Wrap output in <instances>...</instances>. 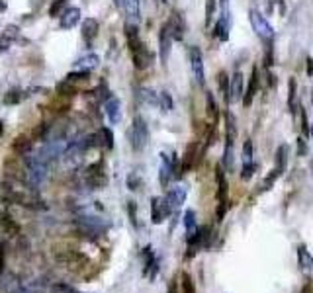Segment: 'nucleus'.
Returning <instances> with one entry per match:
<instances>
[{"instance_id": "1", "label": "nucleus", "mask_w": 313, "mask_h": 293, "mask_svg": "<svg viewBox=\"0 0 313 293\" xmlns=\"http://www.w3.org/2000/svg\"><path fill=\"white\" fill-rule=\"evenodd\" d=\"M2 198L8 203H18V205H24V207H41L39 205L41 200L37 198L36 194L30 188L14 182V180H8V182L2 184Z\"/></svg>"}, {"instance_id": "2", "label": "nucleus", "mask_w": 313, "mask_h": 293, "mask_svg": "<svg viewBox=\"0 0 313 293\" xmlns=\"http://www.w3.org/2000/svg\"><path fill=\"white\" fill-rule=\"evenodd\" d=\"M55 256L59 262H63L67 268H71L73 272H82L86 266H90V260L84 256L82 252L73 250V248H63V250H55Z\"/></svg>"}, {"instance_id": "3", "label": "nucleus", "mask_w": 313, "mask_h": 293, "mask_svg": "<svg viewBox=\"0 0 313 293\" xmlns=\"http://www.w3.org/2000/svg\"><path fill=\"white\" fill-rule=\"evenodd\" d=\"M249 22H251V26H253V30H255V34H257L264 43H272V37H274V30H272V26L266 22V18L255 10V8H251L249 10Z\"/></svg>"}, {"instance_id": "4", "label": "nucleus", "mask_w": 313, "mask_h": 293, "mask_svg": "<svg viewBox=\"0 0 313 293\" xmlns=\"http://www.w3.org/2000/svg\"><path fill=\"white\" fill-rule=\"evenodd\" d=\"M129 137H131V146H133V151H143L145 145H147L149 141V129H147V123H145V119L141 117V115H135V119H133V125H131V131H129Z\"/></svg>"}, {"instance_id": "5", "label": "nucleus", "mask_w": 313, "mask_h": 293, "mask_svg": "<svg viewBox=\"0 0 313 293\" xmlns=\"http://www.w3.org/2000/svg\"><path fill=\"white\" fill-rule=\"evenodd\" d=\"M76 225L88 237H98V235L106 233V229H108V225L102 219H98V217H80V219L76 221Z\"/></svg>"}, {"instance_id": "6", "label": "nucleus", "mask_w": 313, "mask_h": 293, "mask_svg": "<svg viewBox=\"0 0 313 293\" xmlns=\"http://www.w3.org/2000/svg\"><path fill=\"white\" fill-rule=\"evenodd\" d=\"M172 41H174V37H172L170 26H168V22H166V24L161 26V30H159V57H161V63H163V65H165L166 61H168V57H170Z\"/></svg>"}, {"instance_id": "7", "label": "nucleus", "mask_w": 313, "mask_h": 293, "mask_svg": "<svg viewBox=\"0 0 313 293\" xmlns=\"http://www.w3.org/2000/svg\"><path fill=\"white\" fill-rule=\"evenodd\" d=\"M86 184L92 190H102L108 184V176L104 172V165L102 163H96V165L88 166V170H86Z\"/></svg>"}, {"instance_id": "8", "label": "nucleus", "mask_w": 313, "mask_h": 293, "mask_svg": "<svg viewBox=\"0 0 313 293\" xmlns=\"http://www.w3.org/2000/svg\"><path fill=\"white\" fill-rule=\"evenodd\" d=\"M28 178L30 182L37 186V184L43 182L45 178V161L41 157H28Z\"/></svg>"}, {"instance_id": "9", "label": "nucleus", "mask_w": 313, "mask_h": 293, "mask_svg": "<svg viewBox=\"0 0 313 293\" xmlns=\"http://www.w3.org/2000/svg\"><path fill=\"white\" fill-rule=\"evenodd\" d=\"M190 67H192V74H194V78H196V82H198V86H202L205 84V74H203V57H202V51L194 45L192 49H190Z\"/></svg>"}, {"instance_id": "10", "label": "nucleus", "mask_w": 313, "mask_h": 293, "mask_svg": "<svg viewBox=\"0 0 313 293\" xmlns=\"http://www.w3.org/2000/svg\"><path fill=\"white\" fill-rule=\"evenodd\" d=\"M170 213H172V209L168 207V203H166L165 198H163V200H161V198H153V200H151V221H153L155 225H161Z\"/></svg>"}, {"instance_id": "11", "label": "nucleus", "mask_w": 313, "mask_h": 293, "mask_svg": "<svg viewBox=\"0 0 313 293\" xmlns=\"http://www.w3.org/2000/svg\"><path fill=\"white\" fill-rule=\"evenodd\" d=\"M297 266H299L301 275L307 281H313V256L309 254V250L305 246H299L297 248Z\"/></svg>"}, {"instance_id": "12", "label": "nucleus", "mask_w": 313, "mask_h": 293, "mask_svg": "<svg viewBox=\"0 0 313 293\" xmlns=\"http://www.w3.org/2000/svg\"><path fill=\"white\" fill-rule=\"evenodd\" d=\"M229 28H231V16H229V4L221 6V18L216 24L214 36L218 37L220 41H227L229 39Z\"/></svg>"}, {"instance_id": "13", "label": "nucleus", "mask_w": 313, "mask_h": 293, "mask_svg": "<svg viewBox=\"0 0 313 293\" xmlns=\"http://www.w3.org/2000/svg\"><path fill=\"white\" fill-rule=\"evenodd\" d=\"M143 262H145V266H143V275H147L149 279H155V275L159 272V260L155 256V252H153V246H145L143 248Z\"/></svg>"}, {"instance_id": "14", "label": "nucleus", "mask_w": 313, "mask_h": 293, "mask_svg": "<svg viewBox=\"0 0 313 293\" xmlns=\"http://www.w3.org/2000/svg\"><path fill=\"white\" fill-rule=\"evenodd\" d=\"M166 203H168V207L172 209V213L174 211H178L186 202V190L182 186H174V188H170L168 190V194L165 196Z\"/></svg>"}, {"instance_id": "15", "label": "nucleus", "mask_w": 313, "mask_h": 293, "mask_svg": "<svg viewBox=\"0 0 313 293\" xmlns=\"http://www.w3.org/2000/svg\"><path fill=\"white\" fill-rule=\"evenodd\" d=\"M174 178V170H172V159L166 155V153H161V168H159V182L163 188L168 186V182Z\"/></svg>"}, {"instance_id": "16", "label": "nucleus", "mask_w": 313, "mask_h": 293, "mask_svg": "<svg viewBox=\"0 0 313 293\" xmlns=\"http://www.w3.org/2000/svg\"><path fill=\"white\" fill-rule=\"evenodd\" d=\"M245 96V78L241 71L231 76V86H229V104L231 102H239L241 98Z\"/></svg>"}, {"instance_id": "17", "label": "nucleus", "mask_w": 313, "mask_h": 293, "mask_svg": "<svg viewBox=\"0 0 313 293\" xmlns=\"http://www.w3.org/2000/svg\"><path fill=\"white\" fill-rule=\"evenodd\" d=\"M104 110H106V117H108V121H110L112 125L120 123V119H122V104H120L118 98L110 96L106 100V104H104Z\"/></svg>"}, {"instance_id": "18", "label": "nucleus", "mask_w": 313, "mask_h": 293, "mask_svg": "<svg viewBox=\"0 0 313 293\" xmlns=\"http://www.w3.org/2000/svg\"><path fill=\"white\" fill-rule=\"evenodd\" d=\"M168 26H170V32H172V37L176 41H182L186 34V22L182 18L180 12H172V16L168 20Z\"/></svg>"}, {"instance_id": "19", "label": "nucleus", "mask_w": 313, "mask_h": 293, "mask_svg": "<svg viewBox=\"0 0 313 293\" xmlns=\"http://www.w3.org/2000/svg\"><path fill=\"white\" fill-rule=\"evenodd\" d=\"M258 69L257 67H253V71H251V80H249V86H247V90H245V96H243V106L245 108H249L251 104H253V98L257 96L258 92Z\"/></svg>"}, {"instance_id": "20", "label": "nucleus", "mask_w": 313, "mask_h": 293, "mask_svg": "<svg viewBox=\"0 0 313 293\" xmlns=\"http://www.w3.org/2000/svg\"><path fill=\"white\" fill-rule=\"evenodd\" d=\"M131 59H133V65H135L137 71L147 69L149 63H151V55H149V51H147L145 45H139V47L131 49Z\"/></svg>"}, {"instance_id": "21", "label": "nucleus", "mask_w": 313, "mask_h": 293, "mask_svg": "<svg viewBox=\"0 0 313 293\" xmlns=\"http://www.w3.org/2000/svg\"><path fill=\"white\" fill-rule=\"evenodd\" d=\"M20 36V28L18 26H14V24H10V26H6L4 28V32H2V36H0V53L2 51H6Z\"/></svg>"}, {"instance_id": "22", "label": "nucleus", "mask_w": 313, "mask_h": 293, "mask_svg": "<svg viewBox=\"0 0 313 293\" xmlns=\"http://www.w3.org/2000/svg\"><path fill=\"white\" fill-rule=\"evenodd\" d=\"M80 34H82V39H84L86 45H92V41L98 36V22L94 18H86L82 22V32Z\"/></svg>"}, {"instance_id": "23", "label": "nucleus", "mask_w": 313, "mask_h": 293, "mask_svg": "<svg viewBox=\"0 0 313 293\" xmlns=\"http://www.w3.org/2000/svg\"><path fill=\"white\" fill-rule=\"evenodd\" d=\"M198 159H200V155H198V145H196V143H190V145L186 146V153H184V157H182V174L188 172L192 166L196 165Z\"/></svg>"}, {"instance_id": "24", "label": "nucleus", "mask_w": 313, "mask_h": 293, "mask_svg": "<svg viewBox=\"0 0 313 293\" xmlns=\"http://www.w3.org/2000/svg\"><path fill=\"white\" fill-rule=\"evenodd\" d=\"M80 20V10L78 8H67L63 14H61V28L63 30H71L78 24Z\"/></svg>"}, {"instance_id": "25", "label": "nucleus", "mask_w": 313, "mask_h": 293, "mask_svg": "<svg viewBox=\"0 0 313 293\" xmlns=\"http://www.w3.org/2000/svg\"><path fill=\"white\" fill-rule=\"evenodd\" d=\"M205 113H207V117L212 119V123L216 125L218 119H220V108H218V102H216L214 94L210 90L205 92Z\"/></svg>"}, {"instance_id": "26", "label": "nucleus", "mask_w": 313, "mask_h": 293, "mask_svg": "<svg viewBox=\"0 0 313 293\" xmlns=\"http://www.w3.org/2000/svg\"><path fill=\"white\" fill-rule=\"evenodd\" d=\"M98 65H100V57L94 55V53H88V55L80 57V59L76 61V69H78V71H86V73L94 71Z\"/></svg>"}, {"instance_id": "27", "label": "nucleus", "mask_w": 313, "mask_h": 293, "mask_svg": "<svg viewBox=\"0 0 313 293\" xmlns=\"http://www.w3.org/2000/svg\"><path fill=\"white\" fill-rule=\"evenodd\" d=\"M235 135H237V121L235 115L231 111H227L225 115V143H235Z\"/></svg>"}, {"instance_id": "28", "label": "nucleus", "mask_w": 313, "mask_h": 293, "mask_svg": "<svg viewBox=\"0 0 313 293\" xmlns=\"http://www.w3.org/2000/svg\"><path fill=\"white\" fill-rule=\"evenodd\" d=\"M286 166H288V146L280 145L276 151V159H274V170L278 174H284Z\"/></svg>"}, {"instance_id": "29", "label": "nucleus", "mask_w": 313, "mask_h": 293, "mask_svg": "<svg viewBox=\"0 0 313 293\" xmlns=\"http://www.w3.org/2000/svg\"><path fill=\"white\" fill-rule=\"evenodd\" d=\"M295 96H297V82H295V78H290L288 80V110H290V113H294V115H295V110H297Z\"/></svg>"}, {"instance_id": "30", "label": "nucleus", "mask_w": 313, "mask_h": 293, "mask_svg": "<svg viewBox=\"0 0 313 293\" xmlns=\"http://www.w3.org/2000/svg\"><path fill=\"white\" fill-rule=\"evenodd\" d=\"M12 151H16L18 155H28L32 151V139H28L26 135H20L12 143Z\"/></svg>"}, {"instance_id": "31", "label": "nucleus", "mask_w": 313, "mask_h": 293, "mask_svg": "<svg viewBox=\"0 0 313 293\" xmlns=\"http://www.w3.org/2000/svg\"><path fill=\"white\" fill-rule=\"evenodd\" d=\"M218 86H220L221 96H223L225 102L229 104V86H231V78L227 76L225 71H220V73H218Z\"/></svg>"}, {"instance_id": "32", "label": "nucleus", "mask_w": 313, "mask_h": 293, "mask_svg": "<svg viewBox=\"0 0 313 293\" xmlns=\"http://www.w3.org/2000/svg\"><path fill=\"white\" fill-rule=\"evenodd\" d=\"M184 227H186V238H190L196 233L198 225H196V211L194 209H188L184 213Z\"/></svg>"}, {"instance_id": "33", "label": "nucleus", "mask_w": 313, "mask_h": 293, "mask_svg": "<svg viewBox=\"0 0 313 293\" xmlns=\"http://www.w3.org/2000/svg\"><path fill=\"white\" fill-rule=\"evenodd\" d=\"M233 161H235V155H233V145L231 143H225V151H223V161L221 165L227 172H233Z\"/></svg>"}, {"instance_id": "34", "label": "nucleus", "mask_w": 313, "mask_h": 293, "mask_svg": "<svg viewBox=\"0 0 313 293\" xmlns=\"http://www.w3.org/2000/svg\"><path fill=\"white\" fill-rule=\"evenodd\" d=\"M22 98H24V94L20 88H12V90H8L4 94V98H2V102L6 104V106H16L22 102Z\"/></svg>"}, {"instance_id": "35", "label": "nucleus", "mask_w": 313, "mask_h": 293, "mask_svg": "<svg viewBox=\"0 0 313 293\" xmlns=\"http://www.w3.org/2000/svg\"><path fill=\"white\" fill-rule=\"evenodd\" d=\"M139 96H141V100L149 104V106H159V102H161V98H159V94L155 90H151V88H141L139 90Z\"/></svg>"}, {"instance_id": "36", "label": "nucleus", "mask_w": 313, "mask_h": 293, "mask_svg": "<svg viewBox=\"0 0 313 293\" xmlns=\"http://www.w3.org/2000/svg\"><path fill=\"white\" fill-rule=\"evenodd\" d=\"M0 225H2V229H4L8 235H18L20 233L18 223H16L14 219H10V217H6V215L0 217Z\"/></svg>"}, {"instance_id": "37", "label": "nucleus", "mask_w": 313, "mask_h": 293, "mask_svg": "<svg viewBox=\"0 0 313 293\" xmlns=\"http://www.w3.org/2000/svg\"><path fill=\"white\" fill-rule=\"evenodd\" d=\"M57 92H59L61 96H73V94H76V86H74V82L65 78L63 82L57 84Z\"/></svg>"}, {"instance_id": "38", "label": "nucleus", "mask_w": 313, "mask_h": 293, "mask_svg": "<svg viewBox=\"0 0 313 293\" xmlns=\"http://www.w3.org/2000/svg\"><path fill=\"white\" fill-rule=\"evenodd\" d=\"M100 139H102V145L106 149H114V133H112L110 127H102L100 131Z\"/></svg>"}, {"instance_id": "39", "label": "nucleus", "mask_w": 313, "mask_h": 293, "mask_svg": "<svg viewBox=\"0 0 313 293\" xmlns=\"http://www.w3.org/2000/svg\"><path fill=\"white\" fill-rule=\"evenodd\" d=\"M126 12L131 20H139V0H126Z\"/></svg>"}, {"instance_id": "40", "label": "nucleus", "mask_w": 313, "mask_h": 293, "mask_svg": "<svg viewBox=\"0 0 313 293\" xmlns=\"http://www.w3.org/2000/svg\"><path fill=\"white\" fill-rule=\"evenodd\" d=\"M241 155H243V165L253 163V141H251V139H247V141L243 143V151H241Z\"/></svg>"}, {"instance_id": "41", "label": "nucleus", "mask_w": 313, "mask_h": 293, "mask_svg": "<svg viewBox=\"0 0 313 293\" xmlns=\"http://www.w3.org/2000/svg\"><path fill=\"white\" fill-rule=\"evenodd\" d=\"M214 14H216V0H205V26L214 24Z\"/></svg>"}, {"instance_id": "42", "label": "nucleus", "mask_w": 313, "mask_h": 293, "mask_svg": "<svg viewBox=\"0 0 313 293\" xmlns=\"http://www.w3.org/2000/svg\"><path fill=\"white\" fill-rule=\"evenodd\" d=\"M159 98H161V102H159L161 110H165V111L172 110V98H170V94H168V92H166V90L159 92Z\"/></svg>"}, {"instance_id": "43", "label": "nucleus", "mask_w": 313, "mask_h": 293, "mask_svg": "<svg viewBox=\"0 0 313 293\" xmlns=\"http://www.w3.org/2000/svg\"><path fill=\"white\" fill-rule=\"evenodd\" d=\"M65 6H67V0H55L49 8V16H61L65 12Z\"/></svg>"}, {"instance_id": "44", "label": "nucleus", "mask_w": 313, "mask_h": 293, "mask_svg": "<svg viewBox=\"0 0 313 293\" xmlns=\"http://www.w3.org/2000/svg\"><path fill=\"white\" fill-rule=\"evenodd\" d=\"M280 176L276 170H272V174H268L266 178H264V182H262V186H260V190L262 192H266V190H270L272 186H274V182H276V178Z\"/></svg>"}, {"instance_id": "45", "label": "nucleus", "mask_w": 313, "mask_h": 293, "mask_svg": "<svg viewBox=\"0 0 313 293\" xmlns=\"http://www.w3.org/2000/svg\"><path fill=\"white\" fill-rule=\"evenodd\" d=\"M128 213H129V221L133 227H139L137 223V203L135 202H128Z\"/></svg>"}, {"instance_id": "46", "label": "nucleus", "mask_w": 313, "mask_h": 293, "mask_svg": "<svg viewBox=\"0 0 313 293\" xmlns=\"http://www.w3.org/2000/svg\"><path fill=\"white\" fill-rule=\"evenodd\" d=\"M253 172H255V163H247L241 168V178L243 180H251L253 178Z\"/></svg>"}, {"instance_id": "47", "label": "nucleus", "mask_w": 313, "mask_h": 293, "mask_svg": "<svg viewBox=\"0 0 313 293\" xmlns=\"http://www.w3.org/2000/svg\"><path fill=\"white\" fill-rule=\"evenodd\" d=\"M225 213H227V202H218V209H216V221L221 223L223 217H225Z\"/></svg>"}, {"instance_id": "48", "label": "nucleus", "mask_w": 313, "mask_h": 293, "mask_svg": "<svg viewBox=\"0 0 313 293\" xmlns=\"http://www.w3.org/2000/svg\"><path fill=\"white\" fill-rule=\"evenodd\" d=\"M88 74L86 71H78V73H69L67 74V80H71V82H76V80H86L88 78Z\"/></svg>"}, {"instance_id": "49", "label": "nucleus", "mask_w": 313, "mask_h": 293, "mask_svg": "<svg viewBox=\"0 0 313 293\" xmlns=\"http://www.w3.org/2000/svg\"><path fill=\"white\" fill-rule=\"evenodd\" d=\"M139 186H141V180H139V176L137 174H129V178H128V188L129 190H139Z\"/></svg>"}, {"instance_id": "50", "label": "nucleus", "mask_w": 313, "mask_h": 293, "mask_svg": "<svg viewBox=\"0 0 313 293\" xmlns=\"http://www.w3.org/2000/svg\"><path fill=\"white\" fill-rule=\"evenodd\" d=\"M297 155L299 157H305L307 155V143L303 137H297Z\"/></svg>"}, {"instance_id": "51", "label": "nucleus", "mask_w": 313, "mask_h": 293, "mask_svg": "<svg viewBox=\"0 0 313 293\" xmlns=\"http://www.w3.org/2000/svg\"><path fill=\"white\" fill-rule=\"evenodd\" d=\"M166 293H180V289H178V281L176 279H172L170 281V285H168V291Z\"/></svg>"}, {"instance_id": "52", "label": "nucleus", "mask_w": 313, "mask_h": 293, "mask_svg": "<svg viewBox=\"0 0 313 293\" xmlns=\"http://www.w3.org/2000/svg\"><path fill=\"white\" fill-rule=\"evenodd\" d=\"M307 74H309V76H313V59H309V61H307Z\"/></svg>"}, {"instance_id": "53", "label": "nucleus", "mask_w": 313, "mask_h": 293, "mask_svg": "<svg viewBox=\"0 0 313 293\" xmlns=\"http://www.w3.org/2000/svg\"><path fill=\"white\" fill-rule=\"evenodd\" d=\"M114 4H116L118 8H126V0H114Z\"/></svg>"}, {"instance_id": "54", "label": "nucleus", "mask_w": 313, "mask_h": 293, "mask_svg": "<svg viewBox=\"0 0 313 293\" xmlns=\"http://www.w3.org/2000/svg\"><path fill=\"white\" fill-rule=\"evenodd\" d=\"M2 266H4V254H2V248H0V272H2Z\"/></svg>"}, {"instance_id": "55", "label": "nucleus", "mask_w": 313, "mask_h": 293, "mask_svg": "<svg viewBox=\"0 0 313 293\" xmlns=\"http://www.w3.org/2000/svg\"><path fill=\"white\" fill-rule=\"evenodd\" d=\"M0 10H6V2H2V0H0Z\"/></svg>"}, {"instance_id": "56", "label": "nucleus", "mask_w": 313, "mask_h": 293, "mask_svg": "<svg viewBox=\"0 0 313 293\" xmlns=\"http://www.w3.org/2000/svg\"><path fill=\"white\" fill-rule=\"evenodd\" d=\"M2 131H4V123L0 121V135H2Z\"/></svg>"}, {"instance_id": "57", "label": "nucleus", "mask_w": 313, "mask_h": 293, "mask_svg": "<svg viewBox=\"0 0 313 293\" xmlns=\"http://www.w3.org/2000/svg\"><path fill=\"white\" fill-rule=\"evenodd\" d=\"M309 133H311V139H313V123H311V127H309Z\"/></svg>"}, {"instance_id": "58", "label": "nucleus", "mask_w": 313, "mask_h": 293, "mask_svg": "<svg viewBox=\"0 0 313 293\" xmlns=\"http://www.w3.org/2000/svg\"><path fill=\"white\" fill-rule=\"evenodd\" d=\"M311 100H313V94H311Z\"/></svg>"}]
</instances>
